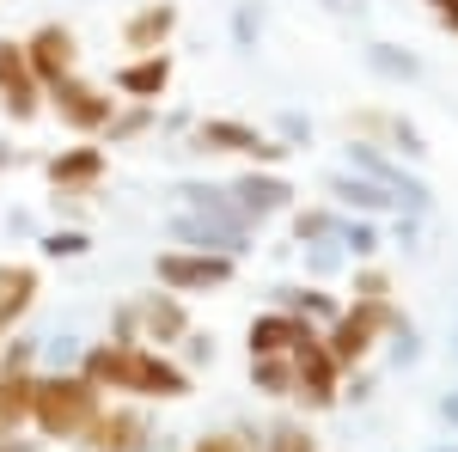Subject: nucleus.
<instances>
[{
	"instance_id": "49530a36",
	"label": "nucleus",
	"mask_w": 458,
	"mask_h": 452,
	"mask_svg": "<svg viewBox=\"0 0 458 452\" xmlns=\"http://www.w3.org/2000/svg\"><path fill=\"white\" fill-rule=\"evenodd\" d=\"M190 123H196L190 110H165V116H159V129H165V135H190Z\"/></svg>"
},
{
	"instance_id": "393cba45",
	"label": "nucleus",
	"mask_w": 458,
	"mask_h": 452,
	"mask_svg": "<svg viewBox=\"0 0 458 452\" xmlns=\"http://www.w3.org/2000/svg\"><path fill=\"white\" fill-rule=\"evenodd\" d=\"M360 55H367V68L379 73V80H391V86H416L428 73L422 55H416V49H397V43H367Z\"/></svg>"
},
{
	"instance_id": "58836bf2",
	"label": "nucleus",
	"mask_w": 458,
	"mask_h": 452,
	"mask_svg": "<svg viewBox=\"0 0 458 452\" xmlns=\"http://www.w3.org/2000/svg\"><path fill=\"white\" fill-rule=\"evenodd\" d=\"M276 141H287L293 153L312 147V116H306V110H282V116H276Z\"/></svg>"
},
{
	"instance_id": "c85d7f7f",
	"label": "nucleus",
	"mask_w": 458,
	"mask_h": 452,
	"mask_svg": "<svg viewBox=\"0 0 458 452\" xmlns=\"http://www.w3.org/2000/svg\"><path fill=\"white\" fill-rule=\"evenodd\" d=\"M250 391L257 397H293V361L287 354H250Z\"/></svg>"
},
{
	"instance_id": "20e7f679",
	"label": "nucleus",
	"mask_w": 458,
	"mask_h": 452,
	"mask_svg": "<svg viewBox=\"0 0 458 452\" xmlns=\"http://www.w3.org/2000/svg\"><path fill=\"white\" fill-rule=\"evenodd\" d=\"M123 98H110V86L98 80H86V73H68V80H55V86H43V110L80 141H98L110 129V116H116Z\"/></svg>"
},
{
	"instance_id": "ddd939ff",
	"label": "nucleus",
	"mask_w": 458,
	"mask_h": 452,
	"mask_svg": "<svg viewBox=\"0 0 458 452\" xmlns=\"http://www.w3.org/2000/svg\"><path fill=\"white\" fill-rule=\"evenodd\" d=\"M0 110H6L13 123H37V116H43V86H37L19 37H0Z\"/></svg>"
},
{
	"instance_id": "7c9ffc66",
	"label": "nucleus",
	"mask_w": 458,
	"mask_h": 452,
	"mask_svg": "<svg viewBox=\"0 0 458 452\" xmlns=\"http://www.w3.org/2000/svg\"><path fill=\"white\" fill-rule=\"evenodd\" d=\"M257 452H318V434L306 428V422L282 416V422H269V434L257 440Z\"/></svg>"
},
{
	"instance_id": "864d4df0",
	"label": "nucleus",
	"mask_w": 458,
	"mask_h": 452,
	"mask_svg": "<svg viewBox=\"0 0 458 452\" xmlns=\"http://www.w3.org/2000/svg\"><path fill=\"white\" fill-rule=\"evenodd\" d=\"M453 452H458V447H453Z\"/></svg>"
},
{
	"instance_id": "09e8293b",
	"label": "nucleus",
	"mask_w": 458,
	"mask_h": 452,
	"mask_svg": "<svg viewBox=\"0 0 458 452\" xmlns=\"http://www.w3.org/2000/svg\"><path fill=\"white\" fill-rule=\"evenodd\" d=\"M0 452H37V440H25V434H13V440H0Z\"/></svg>"
},
{
	"instance_id": "a19ab883",
	"label": "nucleus",
	"mask_w": 458,
	"mask_h": 452,
	"mask_svg": "<svg viewBox=\"0 0 458 452\" xmlns=\"http://www.w3.org/2000/svg\"><path fill=\"white\" fill-rule=\"evenodd\" d=\"M391 244L397 251H422V214H391Z\"/></svg>"
},
{
	"instance_id": "c03bdc74",
	"label": "nucleus",
	"mask_w": 458,
	"mask_h": 452,
	"mask_svg": "<svg viewBox=\"0 0 458 452\" xmlns=\"http://www.w3.org/2000/svg\"><path fill=\"white\" fill-rule=\"evenodd\" d=\"M343 397H354V404H367V397H373V380H367L360 367H354V373H343Z\"/></svg>"
},
{
	"instance_id": "de8ad7c7",
	"label": "nucleus",
	"mask_w": 458,
	"mask_h": 452,
	"mask_svg": "<svg viewBox=\"0 0 458 452\" xmlns=\"http://www.w3.org/2000/svg\"><path fill=\"white\" fill-rule=\"evenodd\" d=\"M440 416H446V422H453V428H458V385H453V391H446V397H440Z\"/></svg>"
},
{
	"instance_id": "603ef678",
	"label": "nucleus",
	"mask_w": 458,
	"mask_h": 452,
	"mask_svg": "<svg viewBox=\"0 0 458 452\" xmlns=\"http://www.w3.org/2000/svg\"><path fill=\"white\" fill-rule=\"evenodd\" d=\"M0 343H6V324H0Z\"/></svg>"
},
{
	"instance_id": "4468645a",
	"label": "nucleus",
	"mask_w": 458,
	"mask_h": 452,
	"mask_svg": "<svg viewBox=\"0 0 458 452\" xmlns=\"http://www.w3.org/2000/svg\"><path fill=\"white\" fill-rule=\"evenodd\" d=\"M172 49H153V55H123L116 68H110V92L116 98H129V105H159L165 92H172Z\"/></svg>"
},
{
	"instance_id": "412c9836",
	"label": "nucleus",
	"mask_w": 458,
	"mask_h": 452,
	"mask_svg": "<svg viewBox=\"0 0 458 452\" xmlns=\"http://www.w3.org/2000/svg\"><path fill=\"white\" fill-rule=\"evenodd\" d=\"M37 294H43V269L37 263H0V324L19 330L31 318Z\"/></svg>"
},
{
	"instance_id": "c756f323",
	"label": "nucleus",
	"mask_w": 458,
	"mask_h": 452,
	"mask_svg": "<svg viewBox=\"0 0 458 452\" xmlns=\"http://www.w3.org/2000/svg\"><path fill=\"white\" fill-rule=\"evenodd\" d=\"M80 354H86V343L73 330H55V337H43V348H37V373H68V367H80Z\"/></svg>"
},
{
	"instance_id": "a878e982",
	"label": "nucleus",
	"mask_w": 458,
	"mask_h": 452,
	"mask_svg": "<svg viewBox=\"0 0 458 452\" xmlns=\"http://www.w3.org/2000/svg\"><path fill=\"white\" fill-rule=\"evenodd\" d=\"M336 244H343V257H349V263H373V257L386 251V233H379V220H373V214H343Z\"/></svg>"
},
{
	"instance_id": "e433bc0d",
	"label": "nucleus",
	"mask_w": 458,
	"mask_h": 452,
	"mask_svg": "<svg viewBox=\"0 0 458 452\" xmlns=\"http://www.w3.org/2000/svg\"><path fill=\"white\" fill-rule=\"evenodd\" d=\"M349 294L354 300H391V276L379 269V263H360V269L349 276Z\"/></svg>"
},
{
	"instance_id": "a211bd4d",
	"label": "nucleus",
	"mask_w": 458,
	"mask_h": 452,
	"mask_svg": "<svg viewBox=\"0 0 458 452\" xmlns=\"http://www.w3.org/2000/svg\"><path fill=\"white\" fill-rule=\"evenodd\" d=\"M324 196L336 202L343 214H373V220H386V214H397V196L391 190H379L373 177H360V172H324Z\"/></svg>"
},
{
	"instance_id": "9d476101",
	"label": "nucleus",
	"mask_w": 458,
	"mask_h": 452,
	"mask_svg": "<svg viewBox=\"0 0 458 452\" xmlns=\"http://www.w3.org/2000/svg\"><path fill=\"white\" fill-rule=\"evenodd\" d=\"M226 190H233V202H239V214H245L250 226H263V220H276V214H287V209H300V190H293L282 172H269V166H245Z\"/></svg>"
},
{
	"instance_id": "a18cd8bd",
	"label": "nucleus",
	"mask_w": 458,
	"mask_h": 452,
	"mask_svg": "<svg viewBox=\"0 0 458 452\" xmlns=\"http://www.w3.org/2000/svg\"><path fill=\"white\" fill-rule=\"evenodd\" d=\"M318 6H324V13H336V19H354V25L367 19V0H318Z\"/></svg>"
},
{
	"instance_id": "b1692460",
	"label": "nucleus",
	"mask_w": 458,
	"mask_h": 452,
	"mask_svg": "<svg viewBox=\"0 0 458 452\" xmlns=\"http://www.w3.org/2000/svg\"><path fill=\"white\" fill-rule=\"evenodd\" d=\"M287 226H293V244H336L343 209L336 202H306V209H287Z\"/></svg>"
},
{
	"instance_id": "6ab92c4d",
	"label": "nucleus",
	"mask_w": 458,
	"mask_h": 452,
	"mask_svg": "<svg viewBox=\"0 0 458 452\" xmlns=\"http://www.w3.org/2000/svg\"><path fill=\"white\" fill-rule=\"evenodd\" d=\"M177 209L183 214H202V220H220V226H250L245 214H239V202H233V190L226 183H208V177H177L172 183ZM257 233V226H250Z\"/></svg>"
},
{
	"instance_id": "2f4dec72",
	"label": "nucleus",
	"mask_w": 458,
	"mask_h": 452,
	"mask_svg": "<svg viewBox=\"0 0 458 452\" xmlns=\"http://www.w3.org/2000/svg\"><path fill=\"white\" fill-rule=\"evenodd\" d=\"M37 348H43V337L6 330V343H0V373H37Z\"/></svg>"
},
{
	"instance_id": "423d86ee",
	"label": "nucleus",
	"mask_w": 458,
	"mask_h": 452,
	"mask_svg": "<svg viewBox=\"0 0 458 452\" xmlns=\"http://www.w3.org/2000/svg\"><path fill=\"white\" fill-rule=\"evenodd\" d=\"M239 281V257H220V251H183V244H165L153 257V287H172V294H220Z\"/></svg>"
},
{
	"instance_id": "f3484780",
	"label": "nucleus",
	"mask_w": 458,
	"mask_h": 452,
	"mask_svg": "<svg viewBox=\"0 0 458 452\" xmlns=\"http://www.w3.org/2000/svg\"><path fill=\"white\" fill-rule=\"evenodd\" d=\"M177 25H183V13H177V0H141L129 19H123V49L129 55H153V49H172Z\"/></svg>"
},
{
	"instance_id": "8fccbe9b",
	"label": "nucleus",
	"mask_w": 458,
	"mask_h": 452,
	"mask_svg": "<svg viewBox=\"0 0 458 452\" xmlns=\"http://www.w3.org/2000/svg\"><path fill=\"white\" fill-rule=\"evenodd\" d=\"M13 166H19V147H6V141H0V172H13Z\"/></svg>"
},
{
	"instance_id": "f8f14e48",
	"label": "nucleus",
	"mask_w": 458,
	"mask_h": 452,
	"mask_svg": "<svg viewBox=\"0 0 458 452\" xmlns=\"http://www.w3.org/2000/svg\"><path fill=\"white\" fill-rule=\"evenodd\" d=\"M165 244H183V251H220V257H239V263H245L250 251H257V233H250V226H220V220H202V214L172 209V220H165Z\"/></svg>"
},
{
	"instance_id": "4c0bfd02",
	"label": "nucleus",
	"mask_w": 458,
	"mask_h": 452,
	"mask_svg": "<svg viewBox=\"0 0 458 452\" xmlns=\"http://www.w3.org/2000/svg\"><path fill=\"white\" fill-rule=\"evenodd\" d=\"M92 196H98V190H55V196H49V209H55V226H80Z\"/></svg>"
},
{
	"instance_id": "473e14b6",
	"label": "nucleus",
	"mask_w": 458,
	"mask_h": 452,
	"mask_svg": "<svg viewBox=\"0 0 458 452\" xmlns=\"http://www.w3.org/2000/svg\"><path fill=\"white\" fill-rule=\"evenodd\" d=\"M263 43V0H233V49H257Z\"/></svg>"
},
{
	"instance_id": "c9c22d12",
	"label": "nucleus",
	"mask_w": 458,
	"mask_h": 452,
	"mask_svg": "<svg viewBox=\"0 0 458 452\" xmlns=\"http://www.w3.org/2000/svg\"><path fill=\"white\" fill-rule=\"evenodd\" d=\"M172 354H177V367H183V373H196V367H214V337H208V330H190V337H183Z\"/></svg>"
},
{
	"instance_id": "4be33fe9",
	"label": "nucleus",
	"mask_w": 458,
	"mask_h": 452,
	"mask_svg": "<svg viewBox=\"0 0 458 452\" xmlns=\"http://www.w3.org/2000/svg\"><path fill=\"white\" fill-rule=\"evenodd\" d=\"M306 330H312V324H300L293 312L269 306V312H257L245 324V348H250V354H293V343H300Z\"/></svg>"
},
{
	"instance_id": "f03ea898",
	"label": "nucleus",
	"mask_w": 458,
	"mask_h": 452,
	"mask_svg": "<svg viewBox=\"0 0 458 452\" xmlns=\"http://www.w3.org/2000/svg\"><path fill=\"white\" fill-rule=\"evenodd\" d=\"M98 410H105V391L86 380L80 367H68V373H37L31 428L43 434V440H80Z\"/></svg>"
},
{
	"instance_id": "0eeeda50",
	"label": "nucleus",
	"mask_w": 458,
	"mask_h": 452,
	"mask_svg": "<svg viewBox=\"0 0 458 452\" xmlns=\"http://www.w3.org/2000/svg\"><path fill=\"white\" fill-rule=\"evenodd\" d=\"M80 452H159V434H153V416H147L141 404H110L105 397V410L92 416V428L73 440Z\"/></svg>"
},
{
	"instance_id": "cd10ccee",
	"label": "nucleus",
	"mask_w": 458,
	"mask_h": 452,
	"mask_svg": "<svg viewBox=\"0 0 458 452\" xmlns=\"http://www.w3.org/2000/svg\"><path fill=\"white\" fill-rule=\"evenodd\" d=\"M153 129H159V105H129V98H123L116 116H110V129L98 141H105V147H129V141L153 135Z\"/></svg>"
},
{
	"instance_id": "7ed1b4c3",
	"label": "nucleus",
	"mask_w": 458,
	"mask_h": 452,
	"mask_svg": "<svg viewBox=\"0 0 458 452\" xmlns=\"http://www.w3.org/2000/svg\"><path fill=\"white\" fill-rule=\"evenodd\" d=\"M190 153H226V159H250V166H269V172H282L287 166V141H276L269 129H257L245 116H196L190 123V135H183Z\"/></svg>"
},
{
	"instance_id": "39448f33",
	"label": "nucleus",
	"mask_w": 458,
	"mask_h": 452,
	"mask_svg": "<svg viewBox=\"0 0 458 452\" xmlns=\"http://www.w3.org/2000/svg\"><path fill=\"white\" fill-rule=\"evenodd\" d=\"M343 166L360 177H373L379 190H391L397 196V214H434V190H428V177H416L397 153H386V147H373V141H354L343 147Z\"/></svg>"
},
{
	"instance_id": "37998d69",
	"label": "nucleus",
	"mask_w": 458,
	"mask_h": 452,
	"mask_svg": "<svg viewBox=\"0 0 458 452\" xmlns=\"http://www.w3.org/2000/svg\"><path fill=\"white\" fill-rule=\"evenodd\" d=\"M428 13H434V25H440V31L458 37V0H428Z\"/></svg>"
},
{
	"instance_id": "6e6552de",
	"label": "nucleus",
	"mask_w": 458,
	"mask_h": 452,
	"mask_svg": "<svg viewBox=\"0 0 458 452\" xmlns=\"http://www.w3.org/2000/svg\"><path fill=\"white\" fill-rule=\"evenodd\" d=\"M287 361H293V397H300L306 410H336V404H343V367L330 361L324 330H306Z\"/></svg>"
},
{
	"instance_id": "aec40b11",
	"label": "nucleus",
	"mask_w": 458,
	"mask_h": 452,
	"mask_svg": "<svg viewBox=\"0 0 458 452\" xmlns=\"http://www.w3.org/2000/svg\"><path fill=\"white\" fill-rule=\"evenodd\" d=\"M269 294H276L282 312H293L300 324H312V330L336 324V312H343V300H336L324 281H282V287H269Z\"/></svg>"
},
{
	"instance_id": "3c124183",
	"label": "nucleus",
	"mask_w": 458,
	"mask_h": 452,
	"mask_svg": "<svg viewBox=\"0 0 458 452\" xmlns=\"http://www.w3.org/2000/svg\"><path fill=\"white\" fill-rule=\"evenodd\" d=\"M453 361H458V306H453Z\"/></svg>"
},
{
	"instance_id": "72a5a7b5",
	"label": "nucleus",
	"mask_w": 458,
	"mask_h": 452,
	"mask_svg": "<svg viewBox=\"0 0 458 452\" xmlns=\"http://www.w3.org/2000/svg\"><path fill=\"white\" fill-rule=\"evenodd\" d=\"M300 257H306V281H336L349 269L343 244H300Z\"/></svg>"
},
{
	"instance_id": "bb28decb",
	"label": "nucleus",
	"mask_w": 458,
	"mask_h": 452,
	"mask_svg": "<svg viewBox=\"0 0 458 452\" xmlns=\"http://www.w3.org/2000/svg\"><path fill=\"white\" fill-rule=\"evenodd\" d=\"M31 244L43 263H80V257H92V233L86 226H43Z\"/></svg>"
},
{
	"instance_id": "1a4fd4ad",
	"label": "nucleus",
	"mask_w": 458,
	"mask_h": 452,
	"mask_svg": "<svg viewBox=\"0 0 458 452\" xmlns=\"http://www.w3.org/2000/svg\"><path fill=\"white\" fill-rule=\"evenodd\" d=\"M129 306H135V337H141L147 348H165V354H172V348L196 330V324H190V306H183V294H172V287L135 294Z\"/></svg>"
},
{
	"instance_id": "ea45409f",
	"label": "nucleus",
	"mask_w": 458,
	"mask_h": 452,
	"mask_svg": "<svg viewBox=\"0 0 458 452\" xmlns=\"http://www.w3.org/2000/svg\"><path fill=\"white\" fill-rule=\"evenodd\" d=\"M190 452H257V434L250 428H239V434H202Z\"/></svg>"
},
{
	"instance_id": "2eb2a0df",
	"label": "nucleus",
	"mask_w": 458,
	"mask_h": 452,
	"mask_svg": "<svg viewBox=\"0 0 458 452\" xmlns=\"http://www.w3.org/2000/svg\"><path fill=\"white\" fill-rule=\"evenodd\" d=\"M19 43H25V62H31L37 86H55V80L80 73V37H73V25H62V19L37 25V31L19 37Z\"/></svg>"
},
{
	"instance_id": "9b49d317",
	"label": "nucleus",
	"mask_w": 458,
	"mask_h": 452,
	"mask_svg": "<svg viewBox=\"0 0 458 452\" xmlns=\"http://www.w3.org/2000/svg\"><path fill=\"white\" fill-rule=\"evenodd\" d=\"M349 135L354 141H373L397 159H428V135L403 116V110H386V105H367V110H349Z\"/></svg>"
},
{
	"instance_id": "5701e85b",
	"label": "nucleus",
	"mask_w": 458,
	"mask_h": 452,
	"mask_svg": "<svg viewBox=\"0 0 458 452\" xmlns=\"http://www.w3.org/2000/svg\"><path fill=\"white\" fill-rule=\"evenodd\" d=\"M31 404H37V373H0V440L31 428Z\"/></svg>"
},
{
	"instance_id": "f704fd0d",
	"label": "nucleus",
	"mask_w": 458,
	"mask_h": 452,
	"mask_svg": "<svg viewBox=\"0 0 458 452\" xmlns=\"http://www.w3.org/2000/svg\"><path fill=\"white\" fill-rule=\"evenodd\" d=\"M386 343H391V367H397V373H403V367H416V361H422V330H416V324H410V318H403V324H397V330H391Z\"/></svg>"
},
{
	"instance_id": "f257e3e1",
	"label": "nucleus",
	"mask_w": 458,
	"mask_h": 452,
	"mask_svg": "<svg viewBox=\"0 0 458 452\" xmlns=\"http://www.w3.org/2000/svg\"><path fill=\"white\" fill-rule=\"evenodd\" d=\"M80 373L98 385V391H116V397H129V404H177V397H190L196 391V373H183L177 367V354L165 348H147V343H86L80 354Z\"/></svg>"
},
{
	"instance_id": "79ce46f5",
	"label": "nucleus",
	"mask_w": 458,
	"mask_h": 452,
	"mask_svg": "<svg viewBox=\"0 0 458 452\" xmlns=\"http://www.w3.org/2000/svg\"><path fill=\"white\" fill-rule=\"evenodd\" d=\"M6 233H13V239H25V244H31L37 233H43V226H37V214H31V209H6Z\"/></svg>"
},
{
	"instance_id": "dca6fc26",
	"label": "nucleus",
	"mask_w": 458,
	"mask_h": 452,
	"mask_svg": "<svg viewBox=\"0 0 458 452\" xmlns=\"http://www.w3.org/2000/svg\"><path fill=\"white\" fill-rule=\"evenodd\" d=\"M105 172H110V153L98 141H73V147H55V153L43 159L49 190H98Z\"/></svg>"
}]
</instances>
